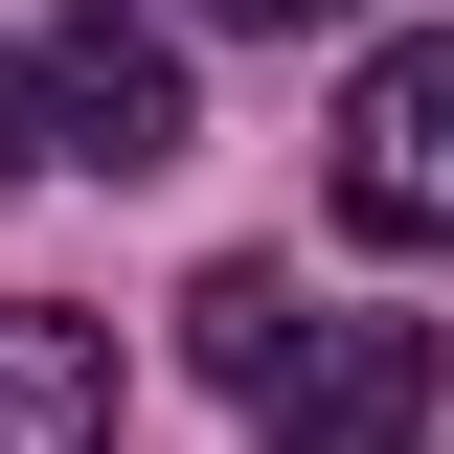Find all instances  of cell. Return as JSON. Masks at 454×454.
Listing matches in <instances>:
<instances>
[{
  "mask_svg": "<svg viewBox=\"0 0 454 454\" xmlns=\"http://www.w3.org/2000/svg\"><path fill=\"white\" fill-rule=\"evenodd\" d=\"M340 227L364 250H454V23H409V46L340 68Z\"/></svg>",
  "mask_w": 454,
  "mask_h": 454,
  "instance_id": "2",
  "label": "cell"
},
{
  "mask_svg": "<svg viewBox=\"0 0 454 454\" xmlns=\"http://www.w3.org/2000/svg\"><path fill=\"white\" fill-rule=\"evenodd\" d=\"M432 387H454V340H432V318H340V295H295L273 364H250L227 409H250L273 454H409V432H432Z\"/></svg>",
  "mask_w": 454,
  "mask_h": 454,
  "instance_id": "1",
  "label": "cell"
},
{
  "mask_svg": "<svg viewBox=\"0 0 454 454\" xmlns=\"http://www.w3.org/2000/svg\"><path fill=\"white\" fill-rule=\"evenodd\" d=\"M23 160H46V68H0V205H23Z\"/></svg>",
  "mask_w": 454,
  "mask_h": 454,
  "instance_id": "5",
  "label": "cell"
},
{
  "mask_svg": "<svg viewBox=\"0 0 454 454\" xmlns=\"http://www.w3.org/2000/svg\"><path fill=\"white\" fill-rule=\"evenodd\" d=\"M0 454H114V318H68V295L0 318Z\"/></svg>",
  "mask_w": 454,
  "mask_h": 454,
  "instance_id": "4",
  "label": "cell"
},
{
  "mask_svg": "<svg viewBox=\"0 0 454 454\" xmlns=\"http://www.w3.org/2000/svg\"><path fill=\"white\" fill-rule=\"evenodd\" d=\"M182 23H364V0H182Z\"/></svg>",
  "mask_w": 454,
  "mask_h": 454,
  "instance_id": "6",
  "label": "cell"
},
{
  "mask_svg": "<svg viewBox=\"0 0 454 454\" xmlns=\"http://www.w3.org/2000/svg\"><path fill=\"white\" fill-rule=\"evenodd\" d=\"M46 160H91V182H160L182 160V46L160 23H46Z\"/></svg>",
  "mask_w": 454,
  "mask_h": 454,
  "instance_id": "3",
  "label": "cell"
}]
</instances>
